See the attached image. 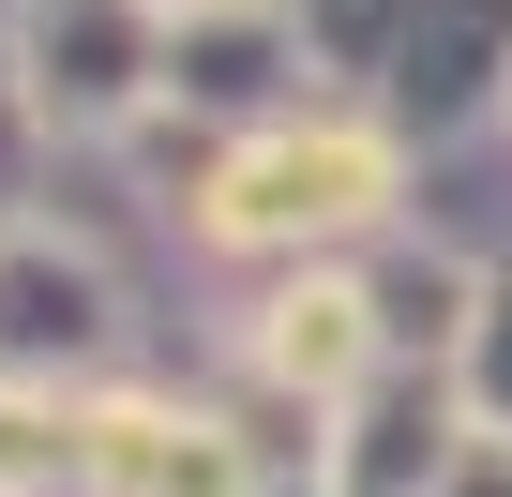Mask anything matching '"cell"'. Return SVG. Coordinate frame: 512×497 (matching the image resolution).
<instances>
[{"label":"cell","instance_id":"277c9868","mask_svg":"<svg viewBox=\"0 0 512 497\" xmlns=\"http://www.w3.org/2000/svg\"><path fill=\"white\" fill-rule=\"evenodd\" d=\"M497 106H512V0H422L407 61L377 76V121L422 151V136H467Z\"/></svg>","mask_w":512,"mask_h":497},{"label":"cell","instance_id":"ba28073f","mask_svg":"<svg viewBox=\"0 0 512 497\" xmlns=\"http://www.w3.org/2000/svg\"><path fill=\"white\" fill-rule=\"evenodd\" d=\"M287 31H302L317 91H362V106H377V76H392L407 31H422V0H287Z\"/></svg>","mask_w":512,"mask_h":497},{"label":"cell","instance_id":"6da1fadb","mask_svg":"<svg viewBox=\"0 0 512 497\" xmlns=\"http://www.w3.org/2000/svg\"><path fill=\"white\" fill-rule=\"evenodd\" d=\"M407 181V136L362 106V91H302L272 121H241L181 166V226L211 257H272V272H317L332 241H362Z\"/></svg>","mask_w":512,"mask_h":497},{"label":"cell","instance_id":"8992f818","mask_svg":"<svg viewBox=\"0 0 512 497\" xmlns=\"http://www.w3.org/2000/svg\"><path fill=\"white\" fill-rule=\"evenodd\" d=\"M91 497H256L241 437L166 407V392H106L91 407Z\"/></svg>","mask_w":512,"mask_h":497},{"label":"cell","instance_id":"30bf717a","mask_svg":"<svg viewBox=\"0 0 512 497\" xmlns=\"http://www.w3.org/2000/svg\"><path fill=\"white\" fill-rule=\"evenodd\" d=\"M467 362H482V392H497V407H512V272H497V287H482V317H467Z\"/></svg>","mask_w":512,"mask_h":497},{"label":"cell","instance_id":"3957f363","mask_svg":"<svg viewBox=\"0 0 512 497\" xmlns=\"http://www.w3.org/2000/svg\"><path fill=\"white\" fill-rule=\"evenodd\" d=\"M302 91H317V61L287 31V0H166V106L181 121L241 136V121H272Z\"/></svg>","mask_w":512,"mask_h":497},{"label":"cell","instance_id":"9c48e42d","mask_svg":"<svg viewBox=\"0 0 512 497\" xmlns=\"http://www.w3.org/2000/svg\"><path fill=\"white\" fill-rule=\"evenodd\" d=\"M91 482V407H61L46 377H0V497H61Z\"/></svg>","mask_w":512,"mask_h":497},{"label":"cell","instance_id":"8fae6325","mask_svg":"<svg viewBox=\"0 0 512 497\" xmlns=\"http://www.w3.org/2000/svg\"><path fill=\"white\" fill-rule=\"evenodd\" d=\"M452 497H512V452H467V482Z\"/></svg>","mask_w":512,"mask_h":497},{"label":"cell","instance_id":"5b68a950","mask_svg":"<svg viewBox=\"0 0 512 497\" xmlns=\"http://www.w3.org/2000/svg\"><path fill=\"white\" fill-rule=\"evenodd\" d=\"M256 362H272L302 407H332V392H362V377H392V317H377V287L362 272H287L272 302H256Z\"/></svg>","mask_w":512,"mask_h":497},{"label":"cell","instance_id":"52a82bcc","mask_svg":"<svg viewBox=\"0 0 512 497\" xmlns=\"http://www.w3.org/2000/svg\"><path fill=\"white\" fill-rule=\"evenodd\" d=\"M106 347V272L61 241H0V377H61Z\"/></svg>","mask_w":512,"mask_h":497},{"label":"cell","instance_id":"7a4b0ae2","mask_svg":"<svg viewBox=\"0 0 512 497\" xmlns=\"http://www.w3.org/2000/svg\"><path fill=\"white\" fill-rule=\"evenodd\" d=\"M31 136H121L166 106V0H0Z\"/></svg>","mask_w":512,"mask_h":497}]
</instances>
